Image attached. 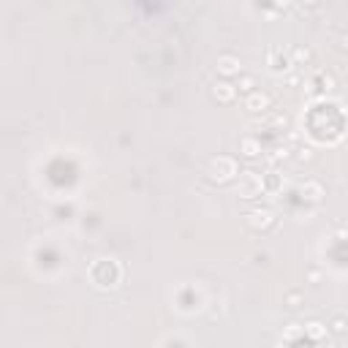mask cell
<instances>
[{"mask_svg": "<svg viewBox=\"0 0 348 348\" xmlns=\"http://www.w3.org/2000/svg\"><path fill=\"white\" fill-rule=\"evenodd\" d=\"M237 174H240V166H237V161L229 158V155H218V158H213L210 166H207V180H210V183H229Z\"/></svg>", "mask_w": 348, "mask_h": 348, "instance_id": "6da1fadb", "label": "cell"}, {"mask_svg": "<svg viewBox=\"0 0 348 348\" xmlns=\"http://www.w3.org/2000/svg\"><path fill=\"white\" fill-rule=\"evenodd\" d=\"M240 196H245V199H253V196H259L261 190H264V183H261L259 174H253V171H245L240 177Z\"/></svg>", "mask_w": 348, "mask_h": 348, "instance_id": "7a4b0ae2", "label": "cell"}, {"mask_svg": "<svg viewBox=\"0 0 348 348\" xmlns=\"http://www.w3.org/2000/svg\"><path fill=\"white\" fill-rule=\"evenodd\" d=\"M248 226L256 231H267L275 226V215H272V210H253L248 215Z\"/></svg>", "mask_w": 348, "mask_h": 348, "instance_id": "3957f363", "label": "cell"}, {"mask_svg": "<svg viewBox=\"0 0 348 348\" xmlns=\"http://www.w3.org/2000/svg\"><path fill=\"white\" fill-rule=\"evenodd\" d=\"M234 95H237L234 84H229V82H215L213 84V98L218 101V104H231Z\"/></svg>", "mask_w": 348, "mask_h": 348, "instance_id": "277c9868", "label": "cell"}, {"mask_svg": "<svg viewBox=\"0 0 348 348\" xmlns=\"http://www.w3.org/2000/svg\"><path fill=\"white\" fill-rule=\"evenodd\" d=\"M218 74L220 77H240V60H237L234 54L218 57Z\"/></svg>", "mask_w": 348, "mask_h": 348, "instance_id": "5b68a950", "label": "cell"}, {"mask_svg": "<svg viewBox=\"0 0 348 348\" xmlns=\"http://www.w3.org/2000/svg\"><path fill=\"white\" fill-rule=\"evenodd\" d=\"M245 109H248V112H253V114L267 112V109H269V95H264V93H250L248 98H245Z\"/></svg>", "mask_w": 348, "mask_h": 348, "instance_id": "8992f818", "label": "cell"}, {"mask_svg": "<svg viewBox=\"0 0 348 348\" xmlns=\"http://www.w3.org/2000/svg\"><path fill=\"white\" fill-rule=\"evenodd\" d=\"M240 153L248 155V158H256V155L261 153V142H259V139H253V136H245V139L240 142Z\"/></svg>", "mask_w": 348, "mask_h": 348, "instance_id": "52a82bcc", "label": "cell"}, {"mask_svg": "<svg viewBox=\"0 0 348 348\" xmlns=\"http://www.w3.org/2000/svg\"><path fill=\"white\" fill-rule=\"evenodd\" d=\"M299 190H302V193H307V199H310V201H321V196H324V188H321L319 183H305Z\"/></svg>", "mask_w": 348, "mask_h": 348, "instance_id": "ba28073f", "label": "cell"}, {"mask_svg": "<svg viewBox=\"0 0 348 348\" xmlns=\"http://www.w3.org/2000/svg\"><path fill=\"white\" fill-rule=\"evenodd\" d=\"M269 63H272V68H289V57H286V54H280V47H272Z\"/></svg>", "mask_w": 348, "mask_h": 348, "instance_id": "9c48e42d", "label": "cell"}, {"mask_svg": "<svg viewBox=\"0 0 348 348\" xmlns=\"http://www.w3.org/2000/svg\"><path fill=\"white\" fill-rule=\"evenodd\" d=\"M253 87H256V77H250V74H240L237 90H242V93H253Z\"/></svg>", "mask_w": 348, "mask_h": 348, "instance_id": "30bf717a", "label": "cell"}, {"mask_svg": "<svg viewBox=\"0 0 348 348\" xmlns=\"http://www.w3.org/2000/svg\"><path fill=\"white\" fill-rule=\"evenodd\" d=\"M307 335H310L313 340H319V337L324 335V326H321L319 321H313V324H307Z\"/></svg>", "mask_w": 348, "mask_h": 348, "instance_id": "8fae6325", "label": "cell"}, {"mask_svg": "<svg viewBox=\"0 0 348 348\" xmlns=\"http://www.w3.org/2000/svg\"><path fill=\"white\" fill-rule=\"evenodd\" d=\"M286 302H289V307H299L302 305V294L299 291H289V294H286Z\"/></svg>", "mask_w": 348, "mask_h": 348, "instance_id": "7c38bea8", "label": "cell"}, {"mask_svg": "<svg viewBox=\"0 0 348 348\" xmlns=\"http://www.w3.org/2000/svg\"><path fill=\"white\" fill-rule=\"evenodd\" d=\"M296 158H299V161H310L313 158V150L310 147H299V150H296Z\"/></svg>", "mask_w": 348, "mask_h": 348, "instance_id": "4fadbf2b", "label": "cell"}, {"mask_svg": "<svg viewBox=\"0 0 348 348\" xmlns=\"http://www.w3.org/2000/svg\"><path fill=\"white\" fill-rule=\"evenodd\" d=\"M332 332H337V335L346 332V319H335V321H332Z\"/></svg>", "mask_w": 348, "mask_h": 348, "instance_id": "5bb4252c", "label": "cell"}, {"mask_svg": "<svg viewBox=\"0 0 348 348\" xmlns=\"http://www.w3.org/2000/svg\"><path fill=\"white\" fill-rule=\"evenodd\" d=\"M294 57H296V60H305V63H307V60L313 57V52H310V49H296Z\"/></svg>", "mask_w": 348, "mask_h": 348, "instance_id": "9a60e30c", "label": "cell"}, {"mask_svg": "<svg viewBox=\"0 0 348 348\" xmlns=\"http://www.w3.org/2000/svg\"><path fill=\"white\" fill-rule=\"evenodd\" d=\"M275 6H277V8H289L291 0H275Z\"/></svg>", "mask_w": 348, "mask_h": 348, "instance_id": "2e32d148", "label": "cell"}, {"mask_svg": "<svg viewBox=\"0 0 348 348\" xmlns=\"http://www.w3.org/2000/svg\"><path fill=\"white\" fill-rule=\"evenodd\" d=\"M340 47H343V49H348V33H346V36L340 38Z\"/></svg>", "mask_w": 348, "mask_h": 348, "instance_id": "e0dca14e", "label": "cell"}]
</instances>
